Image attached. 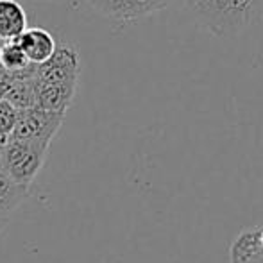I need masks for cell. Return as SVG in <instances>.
<instances>
[{"label": "cell", "mask_w": 263, "mask_h": 263, "mask_svg": "<svg viewBox=\"0 0 263 263\" xmlns=\"http://www.w3.org/2000/svg\"><path fill=\"white\" fill-rule=\"evenodd\" d=\"M65 115L52 111L31 107V109L18 111L16 125L7 140H20V142L40 143L50 147V142L61 129Z\"/></svg>", "instance_id": "obj_4"}, {"label": "cell", "mask_w": 263, "mask_h": 263, "mask_svg": "<svg viewBox=\"0 0 263 263\" xmlns=\"http://www.w3.org/2000/svg\"><path fill=\"white\" fill-rule=\"evenodd\" d=\"M18 43H20L29 63L34 66L42 65L47 59L52 58L55 47H58L54 36L42 27H27L18 38Z\"/></svg>", "instance_id": "obj_6"}, {"label": "cell", "mask_w": 263, "mask_h": 263, "mask_svg": "<svg viewBox=\"0 0 263 263\" xmlns=\"http://www.w3.org/2000/svg\"><path fill=\"white\" fill-rule=\"evenodd\" d=\"M31 190L27 186H20L13 179L0 170V231L7 226L13 213L27 201Z\"/></svg>", "instance_id": "obj_7"}, {"label": "cell", "mask_w": 263, "mask_h": 263, "mask_svg": "<svg viewBox=\"0 0 263 263\" xmlns=\"http://www.w3.org/2000/svg\"><path fill=\"white\" fill-rule=\"evenodd\" d=\"M4 143H6V142H0V168H2V151H4Z\"/></svg>", "instance_id": "obj_14"}, {"label": "cell", "mask_w": 263, "mask_h": 263, "mask_svg": "<svg viewBox=\"0 0 263 263\" xmlns=\"http://www.w3.org/2000/svg\"><path fill=\"white\" fill-rule=\"evenodd\" d=\"M86 2L99 14L117 24H131L163 11L172 0H86Z\"/></svg>", "instance_id": "obj_5"}, {"label": "cell", "mask_w": 263, "mask_h": 263, "mask_svg": "<svg viewBox=\"0 0 263 263\" xmlns=\"http://www.w3.org/2000/svg\"><path fill=\"white\" fill-rule=\"evenodd\" d=\"M49 147L40 143L6 140L2 151V172L20 186L31 188V183L43 168Z\"/></svg>", "instance_id": "obj_3"}, {"label": "cell", "mask_w": 263, "mask_h": 263, "mask_svg": "<svg viewBox=\"0 0 263 263\" xmlns=\"http://www.w3.org/2000/svg\"><path fill=\"white\" fill-rule=\"evenodd\" d=\"M32 77H34V65L27 66L22 72H16L13 86L9 88L6 99L16 111H25L34 107V86H32Z\"/></svg>", "instance_id": "obj_9"}, {"label": "cell", "mask_w": 263, "mask_h": 263, "mask_svg": "<svg viewBox=\"0 0 263 263\" xmlns=\"http://www.w3.org/2000/svg\"><path fill=\"white\" fill-rule=\"evenodd\" d=\"M261 254L260 231H243L231 246V263H251Z\"/></svg>", "instance_id": "obj_10"}, {"label": "cell", "mask_w": 263, "mask_h": 263, "mask_svg": "<svg viewBox=\"0 0 263 263\" xmlns=\"http://www.w3.org/2000/svg\"><path fill=\"white\" fill-rule=\"evenodd\" d=\"M81 72L79 52L70 43H59L45 63L34 66V107L66 115L73 101Z\"/></svg>", "instance_id": "obj_1"}, {"label": "cell", "mask_w": 263, "mask_h": 263, "mask_svg": "<svg viewBox=\"0 0 263 263\" xmlns=\"http://www.w3.org/2000/svg\"><path fill=\"white\" fill-rule=\"evenodd\" d=\"M18 111L7 101H0V142H6L16 125Z\"/></svg>", "instance_id": "obj_12"}, {"label": "cell", "mask_w": 263, "mask_h": 263, "mask_svg": "<svg viewBox=\"0 0 263 263\" xmlns=\"http://www.w3.org/2000/svg\"><path fill=\"white\" fill-rule=\"evenodd\" d=\"M260 247H261V253H263V229H260Z\"/></svg>", "instance_id": "obj_15"}, {"label": "cell", "mask_w": 263, "mask_h": 263, "mask_svg": "<svg viewBox=\"0 0 263 263\" xmlns=\"http://www.w3.org/2000/svg\"><path fill=\"white\" fill-rule=\"evenodd\" d=\"M27 29V13L16 0H0V40H18Z\"/></svg>", "instance_id": "obj_8"}, {"label": "cell", "mask_w": 263, "mask_h": 263, "mask_svg": "<svg viewBox=\"0 0 263 263\" xmlns=\"http://www.w3.org/2000/svg\"><path fill=\"white\" fill-rule=\"evenodd\" d=\"M14 79H16V72H9V70H4L0 66V101L6 99L7 91L13 86Z\"/></svg>", "instance_id": "obj_13"}, {"label": "cell", "mask_w": 263, "mask_h": 263, "mask_svg": "<svg viewBox=\"0 0 263 263\" xmlns=\"http://www.w3.org/2000/svg\"><path fill=\"white\" fill-rule=\"evenodd\" d=\"M190 11L217 36L235 34L253 24L263 0H184Z\"/></svg>", "instance_id": "obj_2"}, {"label": "cell", "mask_w": 263, "mask_h": 263, "mask_svg": "<svg viewBox=\"0 0 263 263\" xmlns=\"http://www.w3.org/2000/svg\"><path fill=\"white\" fill-rule=\"evenodd\" d=\"M0 66L4 70H9V72H22L27 66H31L18 40L2 42V45H0Z\"/></svg>", "instance_id": "obj_11"}]
</instances>
